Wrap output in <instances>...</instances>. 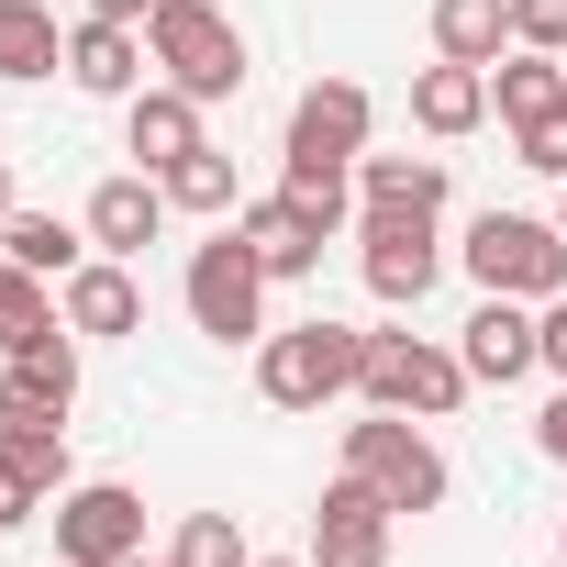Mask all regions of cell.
Instances as JSON below:
<instances>
[{
	"label": "cell",
	"mask_w": 567,
	"mask_h": 567,
	"mask_svg": "<svg viewBox=\"0 0 567 567\" xmlns=\"http://www.w3.org/2000/svg\"><path fill=\"white\" fill-rule=\"evenodd\" d=\"M68 68V34H56V12L45 0H0V79H56Z\"/></svg>",
	"instance_id": "cell-23"
},
{
	"label": "cell",
	"mask_w": 567,
	"mask_h": 567,
	"mask_svg": "<svg viewBox=\"0 0 567 567\" xmlns=\"http://www.w3.org/2000/svg\"><path fill=\"white\" fill-rule=\"evenodd\" d=\"M34 512H56V501H45V489L12 467V456H0V534H12V523H34Z\"/></svg>",
	"instance_id": "cell-31"
},
{
	"label": "cell",
	"mask_w": 567,
	"mask_h": 567,
	"mask_svg": "<svg viewBox=\"0 0 567 567\" xmlns=\"http://www.w3.org/2000/svg\"><path fill=\"white\" fill-rule=\"evenodd\" d=\"M379 412H412V423H445L478 379H467V357L456 346H434V334H368V379H357Z\"/></svg>",
	"instance_id": "cell-6"
},
{
	"label": "cell",
	"mask_w": 567,
	"mask_h": 567,
	"mask_svg": "<svg viewBox=\"0 0 567 567\" xmlns=\"http://www.w3.org/2000/svg\"><path fill=\"white\" fill-rule=\"evenodd\" d=\"M456 357H467V379H478V390H512V379H534V368H545V357H534V301H501V290H478V312H467Z\"/></svg>",
	"instance_id": "cell-14"
},
{
	"label": "cell",
	"mask_w": 567,
	"mask_h": 567,
	"mask_svg": "<svg viewBox=\"0 0 567 567\" xmlns=\"http://www.w3.org/2000/svg\"><path fill=\"white\" fill-rule=\"evenodd\" d=\"M79 223H90V245H101V256H123V267H134V256L167 234V178L123 167V178H101V189H90V212H79Z\"/></svg>",
	"instance_id": "cell-15"
},
{
	"label": "cell",
	"mask_w": 567,
	"mask_h": 567,
	"mask_svg": "<svg viewBox=\"0 0 567 567\" xmlns=\"http://www.w3.org/2000/svg\"><path fill=\"white\" fill-rule=\"evenodd\" d=\"M346 478H368L390 512H445V489H456L434 434L412 412H379V401H368V423H346Z\"/></svg>",
	"instance_id": "cell-4"
},
{
	"label": "cell",
	"mask_w": 567,
	"mask_h": 567,
	"mask_svg": "<svg viewBox=\"0 0 567 567\" xmlns=\"http://www.w3.org/2000/svg\"><path fill=\"white\" fill-rule=\"evenodd\" d=\"M45 323H68V312H56V290H45L23 256H0V357H23Z\"/></svg>",
	"instance_id": "cell-26"
},
{
	"label": "cell",
	"mask_w": 567,
	"mask_h": 567,
	"mask_svg": "<svg viewBox=\"0 0 567 567\" xmlns=\"http://www.w3.org/2000/svg\"><path fill=\"white\" fill-rule=\"evenodd\" d=\"M56 312H68L79 346H123V334H145V290H134L123 256H90L79 278H56Z\"/></svg>",
	"instance_id": "cell-12"
},
{
	"label": "cell",
	"mask_w": 567,
	"mask_h": 567,
	"mask_svg": "<svg viewBox=\"0 0 567 567\" xmlns=\"http://www.w3.org/2000/svg\"><path fill=\"white\" fill-rule=\"evenodd\" d=\"M357 189L379 212H445V156H357Z\"/></svg>",
	"instance_id": "cell-24"
},
{
	"label": "cell",
	"mask_w": 567,
	"mask_h": 567,
	"mask_svg": "<svg viewBox=\"0 0 567 567\" xmlns=\"http://www.w3.org/2000/svg\"><path fill=\"white\" fill-rule=\"evenodd\" d=\"M357 379H368V334L334 323V312H312V323H290V334L256 346V390H267L278 412H323V401H346Z\"/></svg>",
	"instance_id": "cell-2"
},
{
	"label": "cell",
	"mask_w": 567,
	"mask_h": 567,
	"mask_svg": "<svg viewBox=\"0 0 567 567\" xmlns=\"http://www.w3.org/2000/svg\"><path fill=\"white\" fill-rule=\"evenodd\" d=\"M489 112L523 134V123H545V112H567V68L545 56V45H512L501 68H489Z\"/></svg>",
	"instance_id": "cell-19"
},
{
	"label": "cell",
	"mask_w": 567,
	"mask_h": 567,
	"mask_svg": "<svg viewBox=\"0 0 567 567\" xmlns=\"http://www.w3.org/2000/svg\"><path fill=\"white\" fill-rule=\"evenodd\" d=\"M534 357H545V379H567V290L534 301Z\"/></svg>",
	"instance_id": "cell-30"
},
{
	"label": "cell",
	"mask_w": 567,
	"mask_h": 567,
	"mask_svg": "<svg viewBox=\"0 0 567 567\" xmlns=\"http://www.w3.org/2000/svg\"><path fill=\"white\" fill-rule=\"evenodd\" d=\"M534 445H545V467H567V379H556V401L534 412Z\"/></svg>",
	"instance_id": "cell-32"
},
{
	"label": "cell",
	"mask_w": 567,
	"mask_h": 567,
	"mask_svg": "<svg viewBox=\"0 0 567 567\" xmlns=\"http://www.w3.org/2000/svg\"><path fill=\"white\" fill-rule=\"evenodd\" d=\"M434 56L501 68V56H512V0H434Z\"/></svg>",
	"instance_id": "cell-21"
},
{
	"label": "cell",
	"mask_w": 567,
	"mask_h": 567,
	"mask_svg": "<svg viewBox=\"0 0 567 567\" xmlns=\"http://www.w3.org/2000/svg\"><path fill=\"white\" fill-rule=\"evenodd\" d=\"M267 290H278V278L245 256V234H234V223L189 256V323H200L212 346H267Z\"/></svg>",
	"instance_id": "cell-7"
},
{
	"label": "cell",
	"mask_w": 567,
	"mask_h": 567,
	"mask_svg": "<svg viewBox=\"0 0 567 567\" xmlns=\"http://www.w3.org/2000/svg\"><path fill=\"white\" fill-rule=\"evenodd\" d=\"M357 267H368V290L390 301V312H412L434 278H445V245H434V212H357Z\"/></svg>",
	"instance_id": "cell-8"
},
{
	"label": "cell",
	"mask_w": 567,
	"mask_h": 567,
	"mask_svg": "<svg viewBox=\"0 0 567 567\" xmlns=\"http://www.w3.org/2000/svg\"><path fill=\"white\" fill-rule=\"evenodd\" d=\"M556 234H567V178H556Z\"/></svg>",
	"instance_id": "cell-36"
},
{
	"label": "cell",
	"mask_w": 567,
	"mask_h": 567,
	"mask_svg": "<svg viewBox=\"0 0 567 567\" xmlns=\"http://www.w3.org/2000/svg\"><path fill=\"white\" fill-rule=\"evenodd\" d=\"M512 145H523V167H534V178H567V112H545V123H523Z\"/></svg>",
	"instance_id": "cell-29"
},
{
	"label": "cell",
	"mask_w": 567,
	"mask_h": 567,
	"mask_svg": "<svg viewBox=\"0 0 567 567\" xmlns=\"http://www.w3.org/2000/svg\"><path fill=\"white\" fill-rule=\"evenodd\" d=\"M368 134H379V101H368L357 79H312V90L290 101L278 189H290V200H312L323 223H346V189H357V156H368Z\"/></svg>",
	"instance_id": "cell-1"
},
{
	"label": "cell",
	"mask_w": 567,
	"mask_h": 567,
	"mask_svg": "<svg viewBox=\"0 0 567 567\" xmlns=\"http://www.w3.org/2000/svg\"><path fill=\"white\" fill-rule=\"evenodd\" d=\"M145 23H79L68 34V90H90V101H134L145 90Z\"/></svg>",
	"instance_id": "cell-17"
},
{
	"label": "cell",
	"mask_w": 567,
	"mask_h": 567,
	"mask_svg": "<svg viewBox=\"0 0 567 567\" xmlns=\"http://www.w3.org/2000/svg\"><path fill=\"white\" fill-rule=\"evenodd\" d=\"M0 412H79V334L68 323H45L23 357H0Z\"/></svg>",
	"instance_id": "cell-16"
},
{
	"label": "cell",
	"mask_w": 567,
	"mask_h": 567,
	"mask_svg": "<svg viewBox=\"0 0 567 567\" xmlns=\"http://www.w3.org/2000/svg\"><path fill=\"white\" fill-rule=\"evenodd\" d=\"M12 212H23V200H12V156H0V223H12Z\"/></svg>",
	"instance_id": "cell-34"
},
{
	"label": "cell",
	"mask_w": 567,
	"mask_h": 567,
	"mask_svg": "<svg viewBox=\"0 0 567 567\" xmlns=\"http://www.w3.org/2000/svg\"><path fill=\"white\" fill-rule=\"evenodd\" d=\"M512 45H545V56H567V0H512Z\"/></svg>",
	"instance_id": "cell-28"
},
{
	"label": "cell",
	"mask_w": 567,
	"mask_h": 567,
	"mask_svg": "<svg viewBox=\"0 0 567 567\" xmlns=\"http://www.w3.org/2000/svg\"><path fill=\"white\" fill-rule=\"evenodd\" d=\"M145 56H156V79L189 90V101H234V90H245V23L223 12V0H156Z\"/></svg>",
	"instance_id": "cell-3"
},
{
	"label": "cell",
	"mask_w": 567,
	"mask_h": 567,
	"mask_svg": "<svg viewBox=\"0 0 567 567\" xmlns=\"http://www.w3.org/2000/svg\"><path fill=\"white\" fill-rule=\"evenodd\" d=\"M56 556H68V567H123V556H145V501H134L123 478H79V489L56 501Z\"/></svg>",
	"instance_id": "cell-9"
},
{
	"label": "cell",
	"mask_w": 567,
	"mask_h": 567,
	"mask_svg": "<svg viewBox=\"0 0 567 567\" xmlns=\"http://www.w3.org/2000/svg\"><path fill=\"white\" fill-rule=\"evenodd\" d=\"M0 456H12L45 501L79 489V456H68V423H56V412H0Z\"/></svg>",
	"instance_id": "cell-20"
},
{
	"label": "cell",
	"mask_w": 567,
	"mask_h": 567,
	"mask_svg": "<svg viewBox=\"0 0 567 567\" xmlns=\"http://www.w3.org/2000/svg\"><path fill=\"white\" fill-rule=\"evenodd\" d=\"M90 23H156V0H90Z\"/></svg>",
	"instance_id": "cell-33"
},
{
	"label": "cell",
	"mask_w": 567,
	"mask_h": 567,
	"mask_svg": "<svg viewBox=\"0 0 567 567\" xmlns=\"http://www.w3.org/2000/svg\"><path fill=\"white\" fill-rule=\"evenodd\" d=\"M123 567H167V556H123Z\"/></svg>",
	"instance_id": "cell-37"
},
{
	"label": "cell",
	"mask_w": 567,
	"mask_h": 567,
	"mask_svg": "<svg viewBox=\"0 0 567 567\" xmlns=\"http://www.w3.org/2000/svg\"><path fill=\"white\" fill-rule=\"evenodd\" d=\"M234 234H245V256H256L267 278H312V267H323V245H334V223H323L312 200H290V189L245 200V212H234Z\"/></svg>",
	"instance_id": "cell-11"
},
{
	"label": "cell",
	"mask_w": 567,
	"mask_h": 567,
	"mask_svg": "<svg viewBox=\"0 0 567 567\" xmlns=\"http://www.w3.org/2000/svg\"><path fill=\"white\" fill-rule=\"evenodd\" d=\"M556 556H567V534H556Z\"/></svg>",
	"instance_id": "cell-38"
},
{
	"label": "cell",
	"mask_w": 567,
	"mask_h": 567,
	"mask_svg": "<svg viewBox=\"0 0 567 567\" xmlns=\"http://www.w3.org/2000/svg\"><path fill=\"white\" fill-rule=\"evenodd\" d=\"M390 501L368 489V478H346L334 467V489H323V512H312V567H390Z\"/></svg>",
	"instance_id": "cell-10"
},
{
	"label": "cell",
	"mask_w": 567,
	"mask_h": 567,
	"mask_svg": "<svg viewBox=\"0 0 567 567\" xmlns=\"http://www.w3.org/2000/svg\"><path fill=\"white\" fill-rule=\"evenodd\" d=\"M256 567H312V556H256Z\"/></svg>",
	"instance_id": "cell-35"
},
{
	"label": "cell",
	"mask_w": 567,
	"mask_h": 567,
	"mask_svg": "<svg viewBox=\"0 0 567 567\" xmlns=\"http://www.w3.org/2000/svg\"><path fill=\"white\" fill-rule=\"evenodd\" d=\"M412 123H423L434 145L478 134V123H489V68H456V56H434V68L412 79Z\"/></svg>",
	"instance_id": "cell-18"
},
{
	"label": "cell",
	"mask_w": 567,
	"mask_h": 567,
	"mask_svg": "<svg viewBox=\"0 0 567 567\" xmlns=\"http://www.w3.org/2000/svg\"><path fill=\"white\" fill-rule=\"evenodd\" d=\"M200 112H212V101H189V90L145 79V90L123 101V156H145V178H167L178 156H200V145H212V134H200Z\"/></svg>",
	"instance_id": "cell-13"
},
{
	"label": "cell",
	"mask_w": 567,
	"mask_h": 567,
	"mask_svg": "<svg viewBox=\"0 0 567 567\" xmlns=\"http://www.w3.org/2000/svg\"><path fill=\"white\" fill-rule=\"evenodd\" d=\"M167 567H256V545H245L234 512H189V523L167 534Z\"/></svg>",
	"instance_id": "cell-27"
},
{
	"label": "cell",
	"mask_w": 567,
	"mask_h": 567,
	"mask_svg": "<svg viewBox=\"0 0 567 567\" xmlns=\"http://www.w3.org/2000/svg\"><path fill=\"white\" fill-rule=\"evenodd\" d=\"M0 256H23L34 278H79L101 245H90V223H56V212H12V223H0Z\"/></svg>",
	"instance_id": "cell-22"
},
{
	"label": "cell",
	"mask_w": 567,
	"mask_h": 567,
	"mask_svg": "<svg viewBox=\"0 0 567 567\" xmlns=\"http://www.w3.org/2000/svg\"><path fill=\"white\" fill-rule=\"evenodd\" d=\"M56 567H68V556H56Z\"/></svg>",
	"instance_id": "cell-39"
},
{
	"label": "cell",
	"mask_w": 567,
	"mask_h": 567,
	"mask_svg": "<svg viewBox=\"0 0 567 567\" xmlns=\"http://www.w3.org/2000/svg\"><path fill=\"white\" fill-rule=\"evenodd\" d=\"M467 278L501 301H556L567 290V234L534 223V212H478L467 223Z\"/></svg>",
	"instance_id": "cell-5"
},
{
	"label": "cell",
	"mask_w": 567,
	"mask_h": 567,
	"mask_svg": "<svg viewBox=\"0 0 567 567\" xmlns=\"http://www.w3.org/2000/svg\"><path fill=\"white\" fill-rule=\"evenodd\" d=\"M167 212H200V223H234V212H245V189H234V156H223V145L178 156V167H167Z\"/></svg>",
	"instance_id": "cell-25"
}]
</instances>
